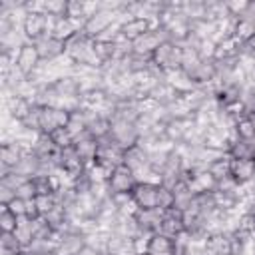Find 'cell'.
Instances as JSON below:
<instances>
[{"label": "cell", "instance_id": "obj_1", "mask_svg": "<svg viewBox=\"0 0 255 255\" xmlns=\"http://www.w3.org/2000/svg\"><path fill=\"white\" fill-rule=\"evenodd\" d=\"M120 20V14L118 12H112V10H106V8H100L96 14H92L90 18H86L84 26H82V34L88 36L90 40H96L100 38L112 24H116Z\"/></svg>", "mask_w": 255, "mask_h": 255}, {"label": "cell", "instance_id": "obj_2", "mask_svg": "<svg viewBox=\"0 0 255 255\" xmlns=\"http://www.w3.org/2000/svg\"><path fill=\"white\" fill-rule=\"evenodd\" d=\"M42 64H44V62H42L40 52H38V48H36L34 42L22 44L20 50L16 52L14 66H16V70H18L24 78H32V76L38 72V68H40Z\"/></svg>", "mask_w": 255, "mask_h": 255}, {"label": "cell", "instance_id": "obj_3", "mask_svg": "<svg viewBox=\"0 0 255 255\" xmlns=\"http://www.w3.org/2000/svg\"><path fill=\"white\" fill-rule=\"evenodd\" d=\"M72 112L60 106H40V129L42 133H52L58 128H68Z\"/></svg>", "mask_w": 255, "mask_h": 255}, {"label": "cell", "instance_id": "obj_4", "mask_svg": "<svg viewBox=\"0 0 255 255\" xmlns=\"http://www.w3.org/2000/svg\"><path fill=\"white\" fill-rule=\"evenodd\" d=\"M110 120H112L110 137H112L122 149H128V147L137 145V141H139V129H137L135 124L124 122V120H118V118H110Z\"/></svg>", "mask_w": 255, "mask_h": 255}, {"label": "cell", "instance_id": "obj_5", "mask_svg": "<svg viewBox=\"0 0 255 255\" xmlns=\"http://www.w3.org/2000/svg\"><path fill=\"white\" fill-rule=\"evenodd\" d=\"M137 175L124 163L116 165L108 177V189H110V195L112 193H131V189L135 187L137 183Z\"/></svg>", "mask_w": 255, "mask_h": 255}, {"label": "cell", "instance_id": "obj_6", "mask_svg": "<svg viewBox=\"0 0 255 255\" xmlns=\"http://www.w3.org/2000/svg\"><path fill=\"white\" fill-rule=\"evenodd\" d=\"M30 149L24 147L20 141H16L14 137H4L2 145H0V165L2 171H10L16 169V165L22 161V157L28 153Z\"/></svg>", "mask_w": 255, "mask_h": 255}, {"label": "cell", "instance_id": "obj_7", "mask_svg": "<svg viewBox=\"0 0 255 255\" xmlns=\"http://www.w3.org/2000/svg\"><path fill=\"white\" fill-rule=\"evenodd\" d=\"M167 40L165 32L161 28H153L149 32H145L141 38H137L135 42H131V52L143 58H151V54Z\"/></svg>", "mask_w": 255, "mask_h": 255}, {"label": "cell", "instance_id": "obj_8", "mask_svg": "<svg viewBox=\"0 0 255 255\" xmlns=\"http://www.w3.org/2000/svg\"><path fill=\"white\" fill-rule=\"evenodd\" d=\"M122 163L128 165L135 175L137 179L141 181L147 173H149V161H147V151L141 147V145H133V147H128L124 149V157H122Z\"/></svg>", "mask_w": 255, "mask_h": 255}, {"label": "cell", "instance_id": "obj_9", "mask_svg": "<svg viewBox=\"0 0 255 255\" xmlns=\"http://www.w3.org/2000/svg\"><path fill=\"white\" fill-rule=\"evenodd\" d=\"M34 44H36V48H38L40 58H42L44 64L58 62L60 58L66 56V42H62V40H58V38H54L50 34L44 36V38H40V40H36Z\"/></svg>", "mask_w": 255, "mask_h": 255}, {"label": "cell", "instance_id": "obj_10", "mask_svg": "<svg viewBox=\"0 0 255 255\" xmlns=\"http://www.w3.org/2000/svg\"><path fill=\"white\" fill-rule=\"evenodd\" d=\"M157 185L149 181H137L131 189V199L137 209H157Z\"/></svg>", "mask_w": 255, "mask_h": 255}, {"label": "cell", "instance_id": "obj_11", "mask_svg": "<svg viewBox=\"0 0 255 255\" xmlns=\"http://www.w3.org/2000/svg\"><path fill=\"white\" fill-rule=\"evenodd\" d=\"M22 34L28 42H36L48 36V18L46 14H26L22 20Z\"/></svg>", "mask_w": 255, "mask_h": 255}, {"label": "cell", "instance_id": "obj_12", "mask_svg": "<svg viewBox=\"0 0 255 255\" xmlns=\"http://www.w3.org/2000/svg\"><path fill=\"white\" fill-rule=\"evenodd\" d=\"M157 28V24L153 20H147V18H128L122 22L120 26V36L128 42H135L137 38H141L145 32Z\"/></svg>", "mask_w": 255, "mask_h": 255}, {"label": "cell", "instance_id": "obj_13", "mask_svg": "<svg viewBox=\"0 0 255 255\" xmlns=\"http://www.w3.org/2000/svg\"><path fill=\"white\" fill-rule=\"evenodd\" d=\"M74 149H76V153L80 155V159L90 167V165L96 163V159H98L100 143H98V139H94L88 131H84V133H80L78 137H74Z\"/></svg>", "mask_w": 255, "mask_h": 255}, {"label": "cell", "instance_id": "obj_14", "mask_svg": "<svg viewBox=\"0 0 255 255\" xmlns=\"http://www.w3.org/2000/svg\"><path fill=\"white\" fill-rule=\"evenodd\" d=\"M191 120H183V118H167L165 120V126H163V135L169 143L173 145H181L185 141V133L191 126Z\"/></svg>", "mask_w": 255, "mask_h": 255}, {"label": "cell", "instance_id": "obj_15", "mask_svg": "<svg viewBox=\"0 0 255 255\" xmlns=\"http://www.w3.org/2000/svg\"><path fill=\"white\" fill-rule=\"evenodd\" d=\"M163 215H165V211H161V209H137V213L133 215V219H135L139 231L155 233L161 227Z\"/></svg>", "mask_w": 255, "mask_h": 255}, {"label": "cell", "instance_id": "obj_16", "mask_svg": "<svg viewBox=\"0 0 255 255\" xmlns=\"http://www.w3.org/2000/svg\"><path fill=\"white\" fill-rule=\"evenodd\" d=\"M147 253H151V255H177V241L173 237L161 233V231H155L149 237Z\"/></svg>", "mask_w": 255, "mask_h": 255}, {"label": "cell", "instance_id": "obj_17", "mask_svg": "<svg viewBox=\"0 0 255 255\" xmlns=\"http://www.w3.org/2000/svg\"><path fill=\"white\" fill-rule=\"evenodd\" d=\"M231 179L239 187L255 181V161L253 159H231Z\"/></svg>", "mask_w": 255, "mask_h": 255}, {"label": "cell", "instance_id": "obj_18", "mask_svg": "<svg viewBox=\"0 0 255 255\" xmlns=\"http://www.w3.org/2000/svg\"><path fill=\"white\" fill-rule=\"evenodd\" d=\"M205 255H217V253H231V235L225 231L209 233L203 241Z\"/></svg>", "mask_w": 255, "mask_h": 255}, {"label": "cell", "instance_id": "obj_19", "mask_svg": "<svg viewBox=\"0 0 255 255\" xmlns=\"http://www.w3.org/2000/svg\"><path fill=\"white\" fill-rule=\"evenodd\" d=\"M159 231L165 233V235H169V237H173V239L181 237V235L185 233V231H183V223H181V211H177V209L165 211Z\"/></svg>", "mask_w": 255, "mask_h": 255}, {"label": "cell", "instance_id": "obj_20", "mask_svg": "<svg viewBox=\"0 0 255 255\" xmlns=\"http://www.w3.org/2000/svg\"><path fill=\"white\" fill-rule=\"evenodd\" d=\"M207 171L213 175V179L217 183L227 179V177H231V157L229 155H221L219 159H215V161H211L207 165Z\"/></svg>", "mask_w": 255, "mask_h": 255}, {"label": "cell", "instance_id": "obj_21", "mask_svg": "<svg viewBox=\"0 0 255 255\" xmlns=\"http://www.w3.org/2000/svg\"><path fill=\"white\" fill-rule=\"evenodd\" d=\"M181 14L189 22L205 20V0H185V2H181Z\"/></svg>", "mask_w": 255, "mask_h": 255}, {"label": "cell", "instance_id": "obj_22", "mask_svg": "<svg viewBox=\"0 0 255 255\" xmlns=\"http://www.w3.org/2000/svg\"><path fill=\"white\" fill-rule=\"evenodd\" d=\"M255 151V141H243V139H233L227 155L231 159H253Z\"/></svg>", "mask_w": 255, "mask_h": 255}, {"label": "cell", "instance_id": "obj_23", "mask_svg": "<svg viewBox=\"0 0 255 255\" xmlns=\"http://www.w3.org/2000/svg\"><path fill=\"white\" fill-rule=\"evenodd\" d=\"M233 137L243 141H255V128L247 116L233 122Z\"/></svg>", "mask_w": 255, "mask_h": 255}, {"label": "cell", "instance_id": "obj_24", "mask_svg": "<svg viewBox=\"0 0 255 255\" xmlns=\"http://www.w3.org/2000/svg\"><path fill=\"white\" fill-rule=\"evenodd\" d=\"M255 36V20H235L233 38L239 44H247Z\"/></svg>", "mask_w": 255, "mask_h": 255}, {"label": "cell", "instance_id": "obj_25", "mask_svg": "<svg viewBox=\"0 0 255 255\" xmlns=\"http://www.w3.org/2000/svg\"><path fill=\"white\" fill-rule=\"evenodd\" d=\"M175 205V191L163 183L157 185V209L161 211H171Z\"/></svg>", "mask_w": 255, "mask_h": 255}, {"label": "cell", "instance_id": "obj_26", "mask_svg": "<svg viewBox=\"0 0 255 255\" xmlns=\"http://www.w3.org/2000/svg\"><path fill=\"white\" fill-rule=\"evenodd\" d=\"M50 137H52V141H54V145H56L58 149H66V147H72V145H74V135L70 133L68 128H58V129H54V131L50 133Z\"/></svg>", "mask_w": 255, "mask_h": 255}, {"label": "cell", "instance_id": "obj_27", "mask_svg": "<svg viewBox=\"0 0 255 255\" xmlns=\"http://www.w3.org/2000/svg\"><path fill=\"white\" fill-rule=\"evenodd\" d=\"M18 223H20V217H16L6 207L0 209V233H14L18 229Z\"/></svg>", "mask_w": 255, "mask_h": 255}, {"label": "cell", "instance_id": "obj_28", "mask_svg": "<svg viewBox=\"0 0 255 255\" xmlns=\"http://www.w3.org/2000/svg\"><path fill=\"white\" fill-rule=\"evenodd\" d=\"M44 14L52 18H66L68 16V0H46Z\"/></svg>", "mask_w": 255, "mask_h": 255}, {"label": "cell", "instance_id": "obj_29", "mask_svg": "<svg viewBox=\"0 0 255 255\" xmlns=\"http://www.w3.org/2000/svg\"><path fill=\"white\" fill-rule=\"evenodd\" d=\"M56 205H58L56 193H50V195H36V207H38V213H40L42 217H44L46 213H50Z\"/></svg>", "mask_w": 255, "mask_h": 255}, {"label": "cell", "instance_id": "obj_30", "mask_svg": "<svg viewBox=\"0 0 255 255\" xmlns=\"http://www.w3.org/2000/svg\"><path fill=\"white\" fill-rule=\"evenodd\" d=\"M36 195H38V189H36L34 179H26V181L16 189V197H20V199H24V201L34 199Z\"/></svg>", "mask_w": 255, "mask_h": 255}, {"label": "cell", "instance_id": "obj_31", "mask_svg": "<svg viewBox=\"0 0 255 255\" xmlns=\"http://www.w3.org/2000/svg\"><path fill=\"white\" fill-rule=\"evenodd\" d=\"M247 4H249V0H227V2H225V8H227L229 18L237 20V18H239V16L245 12Z\"/></svg>", "mask_w": 255, "mask_h": 255}, {"label": "cell", "instance_id": "obj_32", "mask_svg": "<svg viewBox=\"0 0 255 255\" xmlns=\"http://www.w3.org/2000/svg\"><path fill=\"white\" fill-rule=\"evenodd\" d=\"M8 211H12L16 217H26V201L20 199V197H14L8 205H6Z\"/></svg>", "mask_w": 255, "mask_h": 255}, {"label": "cell", "instance_id": "obj_33", "mask_svg": "<svg viewBox=\"0 0 255 255\" xmlns=\"http://www.w3.org/2000/svg\"><path fill=\"white\" fill-rule=\"evenodd\" d=\"M14 197H16V191L0 183V205H2V207H6Z\"/></svg>", "mask_w": 255, "mask_h": 255}, {"label": "cell", "instance_id": "obj_34", "mask_svg": "<svg viewBox=\"0 0 255 255\" xmlns=\"http://www.w3.org/2000/svg\"><path fill=\"white\" fill-rule=\"evenodd\" d=\"M102 251H104V249H100L98 245H94V243L88 241V243H84V245L78 249L76 255H102Z\"/></svg>", "mask_w": 255, "mask_h": 255}, {"label": "cell", "instance_id": "obj_35", "mask_svg": "<svg viewBox=\"0 0 255 255\" xmlns=\"http://www.w3.org/2000/svg\"><path fill=\"white\" fill-rule=\"evenodd\" d=\"M217 255H231V253H217Z\"/></svg>", "mask_w": 255, "mask_h": 255}, {"label": "cell", "instance_id": "obj_36", "mask_svg": "<svg viewBox=\"0 0 255 255\" xmlns=\"http://www.w3.org/2000/svg\"><path fill=\"white\" fill-rule=\"evenodd\" d=\"M253 161H255V151H253Z\"/></svg>", "mask_w": 255, "mask_h": 255}, {"label": "cell", "instance_id": "obj_37", "mask_svg": "<svg viewBox=\"0 0 255 255\" xmlns=\"http://www.w3.org/2000/svg\"><path fill=\"white\" fill-rule=\"evenodd\" d=\"M143 255H151V253H143Z\"/></svg>", "mask_w": 255, "mask_h": 255}]
</instances>
